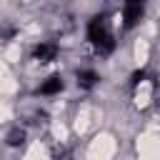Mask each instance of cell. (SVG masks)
Returning <instances> with one entry per match:
<instances>
[{
  "label": "cell",
  "instance_id": "obj_7",
  "mask_svg": "<svg viewBox=\"0 0 160 160\" xmlns=\"http://www.w3.org/2000/svg\"><path fill=\"white\" fill-rule=\"evenodd\" d=\"M22 138H25V132H22V130H15V132H10V135H8V142H10V145H20V142H22Z\"/></svg>",
  "mask_w": 160,
  "mask_h": 160
},
{
  "label": "cell",
  "instance_id": "obj_6",
  "mask_svg": "<svg viewBox=\"0 0 160 160\" xmlns=\"http://www.w3.org/2000/svg\"><path fill=\"white\" fill-rule=\"evenodd\" d=\"M62 90V78L60 75H50L42 85H40V95H55Z\"/></svg>",
  "mask_w": 160,
  "mask_h": 160
},
{
  "label": "cell",
  "instance_id": "obj_2",
  "mask_svg": "<svg viewBox=\"0 0 160 160\" xmlns=\"http://www.w3.org/2000/svg\"><path fill=\"white\" fill-rule=\"evenodd\" d=\"M152 92H155L152 80H148V75H145L142 70L135 72V75H132V98H135V105H138V108H145V105L150 102Z\"/></svg>",
  "mask_w": 160,
  "mask_h": 160
},
{
  "label": "cell",
  "instance_id": "obj_3",
  "mask_svg": "<svg viewBox=\"0 0 160 160\" xmlns=\"http://www.w3.org/2000/svg\"><path fill=\"white\" fill-rule=\"evenodd\" d=\"M142 12H145V0H122V20H125V28L138 25V20L142 18Z\"/></svg>",
  "mask_w": 160,
  "mask_h": 160
},
{
  "label": "cell",
  "instance_id": "obj_5",
  "mask_svg": "<svg viewBox=\"0 0 160 160\" xmlns=\"http://www.w3.org/2000/svg\"><path fill=\"white\" fill-rule=\"evenodd\" d=\"M98 80H100V78H98L95 70H80V72H78V85H80L82 90H92V88L98 85Z\"/></svg>",
  "mask_w": 160,
  "mask_h": 160
},
{
  "label": "cell",
  "instance_id": "obj_4",
  "mask_svg": "<svg viewBox=\"0 0 160 160\" xmlns=\"http://www.w3.org/2000/svg\"><path fill=\"white\" fill-rule=\"evenodd\" d=\"M32 58L38 62H52L58 58V45L55 42H40L35 50H32Z\"/></svg>",
  "mask_w": 160,
  "mask_h": 160
},
{
  "label": "cell",
  "instance_id": "obj_1",
  "mask_svg": "<svg viewBox=\"0 0 160 160\" xmlns=\"http://www.w3.org/2000/svg\"><path fill=\"white\" fill-rule=\"evenodd\" d=\"M88 40H90V45H92L100 55H110V52L115 50V38H112L108 15H95V18L88 22Z\"/></svg>",
  "mask_w": 160,
  "mask_h": 160
}]
</instances>
